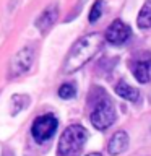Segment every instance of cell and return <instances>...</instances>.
<instances>
[{
    "label": "cell",
    "instance_id": "1",
    "mask_svg": "<svg viewBox=\"0 0 151 156\" xmlns=\"http://www.w3.org/2000/svg\"><path fill=\"white\" fill-rule=\"evenodd\" d=\"M101 46H102V36H99L97 33L80 37L75 46L70 49L65 62H63V72L73 73L80 70L81 67H85L96 55V52L101 49Z\"/></svg>",
    "mask_w": 151,
    "mask_h": 156
},
{
    "label": "cell",
    "instance_id": "2",
    "mask_svg": "<svg viewBox=\"0 0 151 156\" xmlns=\"http://www.w3.org/2000/svg\"><path fill=\"white\" fill-rule=\"evenodd\" d=\"M90 120L97 130H106L114 124V120H115L114 104H112V101L106 96L104 91H101V94L94 96Z\"/></svg>",
    "mask_w": 151,
    "mask_h": 156
},
{
    "label": "cell",
    "instance_id": "3",
    "mask_svg": "<svg viewBox=\"0 0 151 156\" xmlns=\"http://www.w3.org/2000/svg\"><path fill=\"white\" fill-rule=\"evenodd\" d=\"M88 132L81 125H70L58 140V156H75L83 148Z\"/></svg>",
    "mask_w": 151,
    "mask_h": 156
},
{
    "label": "cell",
    "instance_id": "4",
    "mask_svg": "<svg viewBox=\"0 0 151 156\" xmlns=\"http://www.w3.org/2000/svg\"><path fill=\"white\" fill-rule=\"evenodd\" d=\"M57 127H58V122L55 117L52 114H44V115H39L33 122L31 133L34 136V140L42 143V141H47L49 138H52V135L55 133Z\"/></svg>",
    "mask_w": 151,
    "mask_h": 156
},
{
    "label": "cell",
    "instance_id": "5",
    "mask_svg": "<svg viewBox=\"0 0 151 156\" xmlns=\"http://www.w3.org/2000/svg\"><path fill=\"white\" fill-rule=\"evenodd\" d=\"M130 70L133 73L135 80L140 83L151 81V54L138 52L130 60Z\"/></svg>",
    "mask_w": 151,
    "mask_h": 156
},
{
    "label": "cell",
    "instance_id": "6",
    "mask_svg": "<svg viewBox=\"0 0 151 156\" xmlns=\"http://www.w3.org/2000/svg\"><path fill=\"white\" fill-rule=\"evenodd\" d=\"M132 36V29L128 24H125L122 20H115V21H112L109 26L106 29V41L114 44V46H122V44H125L127 41L130 39Z\"/></svg>",
    "mask_w": 151,
    "mask_h": 156
},
{
    "label": "cell",
    "instance_id": "7",
    "mask_svg": "<svg viewBox=\"0 0 151 156\" xmlns=\"http://www.w3.org/2000/svg\"><path fill=\"white\" fill-rule=\"evenodd\" d=\"M34 60V51L29 46L23 47L21 51H18L12 58V63H10V72L12 75H21L31 67V63Z\"/></svg>",
    "mask_w": 151,
    "mask_h": 156
},
{
    "label": "cell",
    "instance_id": "8",
    "mask_svg": "<svg viewBox=\"0 0 151 156\" xmlns=\"http://www.w3.org/2000/svg\"><path fill=\"white\" fill-rule=\"evenodd\" d=\"M57 16H58V5L52 3L39 15L34 24H36V28L41 29V31H47V29L54 24V21L57 20Z\"/></svg>",
    "mask_w": 151,
    "mask_h": 156
},
{
    "label": "cell",
    "instance_id": "9",
    "mask_svg": "<svg viewBox=\"0 0 151 156\" xmlns=\"http://www.w3.org/2000/svg\"><path fill=\"white\" fill-rule=\"evenodd\" d=\"M127 146H128V135H127V132H117L114 133V136L109 140V145H107V151H109L111 154H120L124 153L127 150Z\"/></svg>",
    "mask_w": 151,
    "mask_h": 156
},
{
    "label": "cell",
    "instance_id": "10",
    "mask_svg": "<svg viewBox=\"0 0 151 156\" xmlns=\"http://www.w3.org/2000/svg\"><path fill=\"white\" fill-rule=\"evenodd\" d=\"M115 93L120 98H124V99H127V101H132V102L138 101V98H140V93L136 91L132 85H128V83H125V81H119V83H117Z\"/></svg>",
    "mask_w": 151,
    "mask_h": 156
},
{
    "label": "cell",
    "instance_id": "11",
    "mask_svg": "<svg viewBox=\"0 0 151 156\" xmlns=\"http://www.w3.org/2000/svg\"><path fill=\"white\" fill-rule=\"evenodd\" d=\"M136 24L143 29L151 28V0H148V2L143 5V8L140 10L138 18H136Z\"/></svg>",
    "mask_w": 151,
    "mask_h": 156
},
{
    "label": "cell",
    "instance_id": "12",
    "mask_svg": "<svg viewBox=\"0 0 151 156\" xmlns=\"http://www.w3.org/2000/svg\"><path fill=\"white\" fill-rule=\"evenodd\" d=\"M104 12V0H96L90 10V23H96Z\"/></svg>",
    "mask_w": 151,
    "mask_h": 156
},
{
    "label": "cell",
    "instance_id": "13",
    "mask_svg": "<svg viewBox=\"0 0 151 156\" xmlns=\"http://www.w3.org/2000/svg\"><path fill=\"white\" fill-rule=\"evenodd\" d=\"M76 94V86L75 83H63V85L58 88V96L63 98V99H70Z\"/></svg>",
    "mask_w": 151,
    "mask_h": 156
},
{
    "label": "cell",
    "instance_id": "14",
    "mask_svg": "<svg viewBox=\"0 0 151 156\" xmlns=\"http://www.w3.org/2000/svg\"><path fill=\"white\" fill-rule=\"evenodd\" d=\"M86 156H101L99 153H90V154H86Z\"/></svg>",
    "mask_w": 151,
    "mask_h": 156
}]
</instances>
